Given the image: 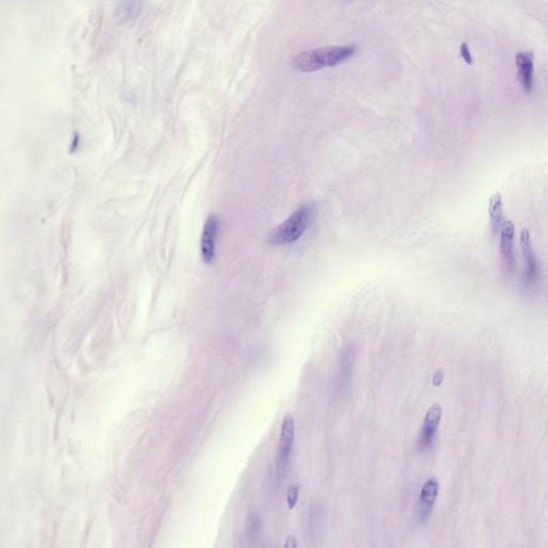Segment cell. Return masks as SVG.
Here are the masks:
<instances>
[{"label":"cell","mask_w":548,"mask_h":548,"mask_svg":"<svg viewBox=\"0 0 548 548\" xmlns=\"http://www.w3.org/2000/svg\"><path fill=\"white\" fill-rule=\"evenodd\" d=\"M356 53V46H327L305 50L296 56L293 60V68L296 71H319L324 68H332L352 58Z\"/></svg>","instance_id":"6da1fadb"},{"label":"cell","mask_w":548,"mask_h":548,"mask_svg":"<svg viewBox=\"0 0 548 548\" xmlns=\"http://www.w3.org/2000/svg\"><path fill=\"white\" fill-rule=\"evenodd\" d=\"M314 207L310 203L301 206L288 219L274 229L270 236V243L275 245H290L297 241L305 233L313 217Z\"/></svg>","instance_id":"7a4b0ae2"},{"label":"cell","mask_w":548,"mask_h":548,"mask_svg":"<svg viewBox=\"0 0 548 548\" xmlns=\"http://www.w3.org/2000/svg\"><path fill=\"white\" fill-rule=\"evenodd\" d=\"M519 247L524 261V284L527 287H535L541 277V269L533 249L531 236L527 229H524L519 236Z\"/></svg>","instance_id":"3957f363"},{"label":"cell","mask_w":548,"mask_h":548,"mask_svg":"<svg viewBox=\"0 0 548 548\" xmlns=\"http://www.w3.org/2000/svg\"><path fill=\"white\" fill-rule=\"evenodd\" d=\"M295 420L293 417L288 414L284 418L283 423H282L279 448H277V471L279 477H282V475L285 473L286 467L289 461L294 442H295Z\"/></svg>","instance_id":"277c9868"},{"label":"cell","mask_w":548,"mask_h":548,"mask_svg":"<svg viewBox=\"0 0 548 548\" xmlns=\"http://www.w3.org/2000/svg\"><path fill=\"white\" fill-rule=\"evenodd\" d=\"M499 250H500L501 261L503 268L507 272H513L517 266L515 259V250H514V239H515V224L511 219H507L501 227L499 233Z\"/></svg>","instance_id":"5b68a950"},{"label":"cell","mask_w":548,"mask_h":548,"mask_svg":"<svg viewBox=\"0 0 548 548\" xmlns=\"http://www.w3.org/2000/svg\"><path fill=\"white\" fill-rule=\"evenodd\" d=\"M439 489L440 486H439L438 480L435 477H428L423 484L422 489H421L420 500H419L418 517L421 523L430 517L435 503H436L437 497H438Z\"/></svg>","instance_id":"8992f818"},{"label":"cell","mask_w":548,"mask_h":548,"mask_svg":"<svg viewBox=\"0 0 548 548\" xmlns=\"http://www.w3.org/2000/svg\"><path fill=\"white\" fill-rule=\"evenodd\" d=\"M441 417H442V407L439 404H434L427 410L426 414L423 421L422 432L420 436V447L422 449L430 448L437 430L440 424Z\"/></svg>","instance_id":"52a82bcc"},{"label":"cell","mask_w":548,"mask_h":548,"mask_svg":"<svg viewBox=\"0 0 548 548\" xmlns=\"http://www.w3.org/2000/svg\"><path fill=\"white\" fill-rule=\"evenodd\" d=\"M515 66L517 68L519 84L524 92H533V71H535V55L533 52H519L515 56Z\"/></svg>","instance_id":"ba28073f"},{"label":"cell","mask_w":548,"mask_h":548,"mask_svg":"<svg viewBox=\"0 0 548 548\" xmlns=\"http://www.w3.org/2000/svg\"><path fill=\"white\" fill-rule=\"evenodd\" d=\"M219 222L217 217L210 215L206 221L201 236V257L206 264L212 263L215 255V243H217Z\"/></svg>","instance_id":"9c48e42d"},{"label":"cell","mask_w":548,"mask_h":548,"mask_svg":"<svg viewBox=\"0 0 548 548\" xmlns=\"http://www.w3.org/2000/svg\"><path fill=\"white\" fill-rule=\"evenodd\" d=\"M489 226L493 235H499L501 227L505 223V212H503V199L500 193H495L489 199Z\"/></svg>","instance_id":"30bf717a"},{"label":"cell","mask_w":548,"mask_h":548,"mask_svg":"<svg viewBox=\"0 0 548 548\" xmlns=\"http://www.w3.org/2000/svg\"><path fill=\"white\" fill-rule=\"evenodd\" d=\"M354 358V354L352 348H346L344 356H342V368H340V388L345 389L347 384H349Z\"/></svg>","instance_id":"8fae6325"},{"label":"cell","mask_w":548,"mask_h":548,"mask_svg":"<svg viewBox=\"0 0 548 548\" xmlns=\"http://www.w3.org/2000/svg\"><path fill=\"white\" fill-rule=\"evenodd\" d=\"M298 496H299V487L298 485H291L287 493V503L289 509H294L297 505Z\"/></svg>","instance_id":"7c38bea8"},{"label":"cell","mask_w":548,"mask_h":548,"mask_svg":"<svg viewBox=\"0 0 548 548\" xmlns=\"http://www.w3.org/2000/svg\"><path fill=\"white\" fill-rule=\"evenodd\" d=\"M461 57L463 58L465 62L468 66L473 64V56H471L470 50H469L468 44L466 42L461 45Z\"/></svg>","instance_id":"4fadbf2b"},{"label":"cell","mask_w":548,"mask_h":548,"mask_svg":"<svg viewBox=\"0 0 548 548\" xmlns=\"http://www.w3.org/2000/svg\"><path fill=\"white\" fill-rule=\"evenodd\" d=\"M443 380V375L442 373L439 370L435 374L434 378H433V382H434L435 386H439V384L442 382Z\"/></svg>","instance_id":"5bb4252c"}]
</instances>
